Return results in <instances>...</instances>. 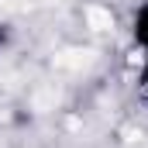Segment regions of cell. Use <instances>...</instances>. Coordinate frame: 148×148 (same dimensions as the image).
<instances>
[{
	"label": "cell",
	"instance_id": "cell-1",
	"mask_svg": "<svg viewBox=\"0 0 148 148\" xmlns=\"http://www.w3.org/2000/svg\"><path fill=\"white\" fill-rule=\"evenodd\" d=\"M127 35H131V45L148 55V0H141V3L131 10V17H127Z\"/></svg>",
	"mask_w": 148,
	"mask_h": 148
},
{
	"label": "cell",
	"instance_id": "cell-2",
	"mask_svg": "<svg viewBox=\"0 0 148 148\" xmlns=\"http://www.w3.org/2000/svg\"><path fill=\"white\" fill-rule=\"evenodd\" d=\"M10 41H14V28H10L7 21H0V55L10 48Z\"/></svg>",
	"mask_w": 148,
	"mask_h": 148
},
{
	"label": "cell",
	"instance_id": "cell-3",
	"mask_svg": "<svg viewBox=\"0 0 148 148\" xmlns=\"http://www.w3.org/2000/svg\"><path fill=\"white\" fill-rule=\"evenodd\" d=\"M138 86H141V93L148 97V55H145V62H141V69H138Z\"/></svg>",
	"mask_w": 148,
	"mask_h": 148
}]
</instances>
